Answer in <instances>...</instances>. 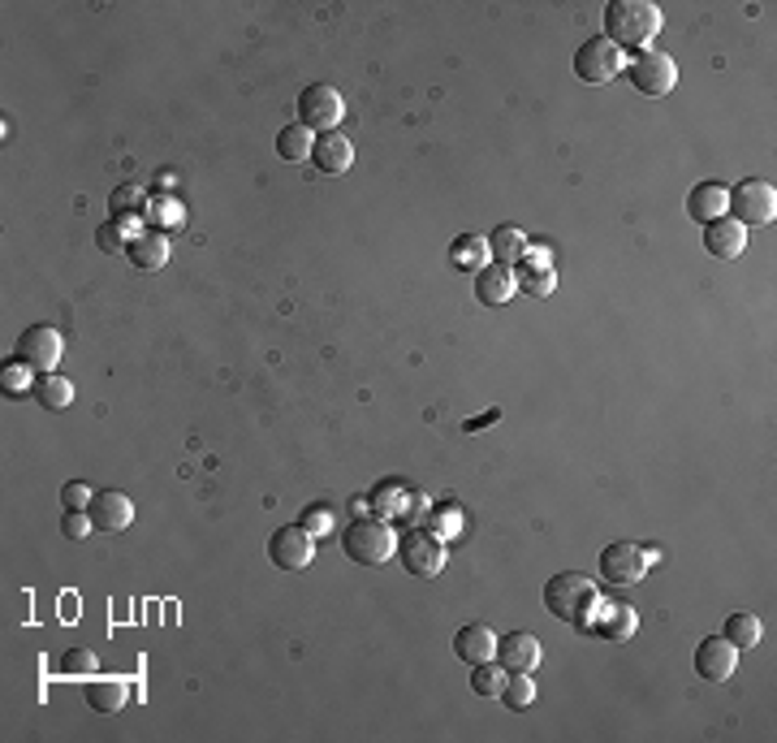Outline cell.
Wrapping results in <instances>:
<instances>
[{"mask_svg": "<svg viewBox=\"0 0 777 743\" xmlns=\"http://www.w3.org/2000/svg\"><path fill=\"white\" fill-rule=\"evenodd\" d=\"M96 243H100V251H112V255H117V251H125V247H130V239H121V234H117V221H109V226H100V239H96Z\"/></svg>", "mask_w": 777, "mask_h": 743, "instance_id": "obj_36", "label": "cell"}, {"mask_svg": "<svg viewBox=\"0 0 777 743\" xmlns=\"http://www.w3.org/2000/svg\"><path fill=\"white\" fill-rule=\"evenodd\" d=\"M312 165H316L320 173H345V169L354 165V143H350L341 130L320 134L316 147H312Z\"/></svg>", "mask_w": 777, "mask_h": 743, "instance_id": "obj_21", "label": "cell"}, {"mask_svg": "<svg viewBox=\"0 0 777 743\" xmlns=\"http://www.w3.org/2000/svg\"><path fill=\"white\" fill-rule=\"evenodd\" d=\"M648 549H640V545H631V540H618V545H605L600 549V580L605 584H640L644 580V571H648Z\"/></svg>", "mask_w": 777, "mask_h": 743, "instance_id": "obj_10", "label": "cell"}, {"mask_svg": "<svg viewBox=\"0 0 777 743\" xmlns=\"http://www.w3.org/2000/svg\"><path fill=\"white\" fill-rule=\"evenodd\" d=\"M726 217L739 221L743 230H761V226H774L777 217V191L774 182H761V178H748L730 191V204H726Z\"/></svg>", "mask_w": 777, "mask_h": 743, "instance_id": "obj_4", "label": "cell"}, {"mask_svg": "<svg viewBox=\"0 0 777 743\" xmlns=\"http://www.w3.org/2000/svg\"><path fill=\"white\" fill-rule=\"evenodd\" d=\"M497 631L493 626H484V622H471V626H458V635H453V653H458V661H466V666H479V661H493L497 657Z\"/></svg>", "mask_w": 777, "mask_h": 743, "instance_id": "obj_16", "label": "cell"}, {"mask_svg": "<svg viewBox=\"0 0 777 743\" xmlns=\"http://www.w3.org/2000/svg\"><path fill=\"white\" fill-rule=\"evenodd\" d=\"M312 147H316V134H312L307 125H286V130L277 134V151H281V160H290V165L312 160Z\"/></svg>", "mask_w": 777, "mask_h": 743, "instance_id": "obj_27", "label": "cell"}, {"mask_svg": "<svg viewBox=\"0 0 777 743\" xmlns=\"http://www.w3.org/2000/svg\"><path fill=\"white\" fill-rule=\"evenodd\" d=\"M398 558H402V567H406L411 580H437L445 571V540L420 527V532H411V536L398 540Z\"/></svg>", "mask_w": 777, "mask_h": 743, "instance_id": "obj_7", "label": "cell"}, {"mask_svg": "<svg viewBox=\"0 0 777 743\" xmlns=\"http://www.w3.org/2000/svg\"><path fill=\"white\" fill-rule=\"evenodd\" d=\"M329 523H333V514H329L325 506H312V510L303 514V523H299V527H307L312 536H325V532H329Z\"/></svg>", "mask_w": 777, "mask_h": 743, "instance_id": "obj_35", "label": "cell"}, {"mask_svg": "<svg viewBox=\"0 0 777 743\" xmlns=\"http://www.w3.org/2000/svg\"><path fill=\"white\" fill-rule=\"evenodd\" d=\"M506 679H510V670H506L501 661H497V666H493V661H479L475 674H471V692H475V696H501V692H506Z\"/></svg>", "mask_w": 777, "mask_h": 743, "instance_id": "obj_29", "label": "cell"}, {"mask_svg": "<svg viewBox=\"0 0 777 743\" xmlns=\"http://www.w3.org/2000/svg\"><path fill=\"white\" fill-rule=\"evenodd\" d=\"M661 31V9L653 0H609L605 9V39L618 48H648Z\"/></svg>", "mask_w": 777, "mask_h": 743, "instance_id": "obj_1", "label": "cell"}, {"mask_svg": "<svg viewBox=\"0 0 777 743\" xmlns=\"http://www.w3.org/2000/svg\"><path fill=\"white\" fill-rule=\"evenodd\" d=\"M541 640L536 635H527V631H510V635H501L497 640V661L510 670V674H532L536 666H541Z\"/></svg>", "mask_w": 777, "mask_h": 743, "instance_id": "obj_14", "label": "cell"}, {"mask_svg": "<svg viewBox=\"0 0 777 743\" xmlns=\"http://www.w3.org/2000/svg\"><path fill=\"white\" fill-rule=\"evenodd\" d=\"M734 666H739V648H734L726 635L700 640V648H695V674H700L704 683H730V679H734Z\"/></svg>", "mask_w": 777, "mask_h": 743, "instance_id": "obj_13", "label": "cell"}, {"mask_svg": "<svg viewBox=\"0 0 777 743\" xmlns=\"http://www.w3.org/2000/svg\"><path fill=\"white\" fill-rule=\"evenodd\" d=\"M635 626H640V619H635L631 606H622V601H596V610L587 614V622L579 631H587L596 640H609V644H622V640L635 635Z\"/></svg>", "mask_w": 777, "mask_h": 743, "instance_id": "obj_12", "label": "cell"}, {"mask_svg": "<svg viewBox=\"0 0 777 743\" xmlns=\"http://www.w3.org/2000/svg\"><path fill=\"white\" fill-rule=\"evenodd\" d=\"M83 696H87V705H92L96 714H117V709L130 701V687H125L121 679H109V674H92V679L83 683Z\"/></svg>", "mask_w": 777, "mask_h": 743, "instance_id": "obj_22", "label": "cell"}, {"mask_svg": "<svg viewBox=\"0 0 777 743\" xmlns=\"http://www.w3.org/2000/svg\"><path fill=\"white\" fill-rule=\"evenodd\" d=\"M268 558L281 567V571H307L312 558H316V536L307 527H277L272 540H268Z\"/></svg>", "mask_w": 777, "mask_h": 743, "instance_id": "obj_11", "label": "cell"}, {"mask_svg": "<svg viewBox=\"0 0 777 743\" xmlns=\"http://www.w3.org/2000/svg\"><path fill=\"white\" fill-rule=\"evenodd\" d=\"M726 204H730V191L726 186H717V182H704V186H695L691 191V199H687V212H691V221H717V217H726Z\"/></svg>", "mask_w": 777, "mask_h": 743, "instance_id": "obj_23", "label": "cell"}, {"mask_svg": "<svg viewBox=\"0 0 777 743\" xmlns=\"http://www.w3.org/2000/svg\"><path fill=\"white\" fill-rule=\"evenodd\" d=\"M627 74H631V87H635L640 96H653V100H661V96H669V92L678 87V65H673V57H669V52H653V48L635 52V57L627 61Z\"/></svg>", "mask_w": 777, "mask_h": 743, "instance_id": "obj_5", "label": "cell"}, {"mask_svg": "<svg viewBox=\"0 0 777 743\" xmlns=\"http://www.w3.org/2000/svg\"><path fill=\"white\" fill-rule=\"evenodd\" d=\"M488 247H493V264L514 268V264L527 255V234H523L519 226H497L493 239H488Z\"/></svg>", "mask_w": 777, "mask_h": 743, "instance_id": "obj_25", "label": "cell"}, {"mask_svg": "<svg viewBox=\"0 0 777 743\" xmlns=\"http://www.w3.org/2000/svg\"><path fill=\"white\" fill-rule=\"evenodd\" d=\"M345 118V100H341V92L329 87V83H312L303 96H299V125H307L312 134L320 130V134H329L337 130Z\"/></svg>", "mask_w": 777, "mask_h": 743, "instance_id": "obj_8", "label": "cell"}, {"mask_svg": "<svg viewBox=\"0 0 777 743\" xmlns=\"http://www.w3.org/2000/svg\"><path fill=\"white\" fill-rule=\"evenodd\" d=\"M112 212H117V217L147 212V195H143L138 186H117V191H112Z\"/></svg>", "mask_w": 777, "mask_h": 743, "instance_id": "obj_32", "label": "cell"}, {"mask_svg": "<svg viewBox=\"0 0 777 743\" xmlns=\"http://www.w3.org/2000/svg\"><path fill=\"white\" fill-rule=\"evenodd\" d=\"M61 674H70V679H92V674H100V661H96L92 648H74V653L61 657Z\"/></svg>", "mask_w": 777, "mask_h": 743, "instance_id": "obj_31", "label": "cell"}, {"mask_svg": "<svg viewBox=\"0 0 777 743\" xmlns=\"http://www.w3.org/2000/svg\"><path fill=\"white\" fill-rule=\"evenodd\" d=\"M761 635H765V626H761L756 614H730V619H726V640H730L739 653H743V648H756Z\"/></svg>", "mask_w": 777, "mask_h": 743, "instance_id": "obj_28", "label": "cell"}, {"mask_svg": "<svg viewBox=\"0 0 777 743\" xmlns=\"http://www.w3.org/2000/svg\"><path fill=\"white\" fill-rule=\"evenodd\" d=\"M35 402L48 406V411H65V406L74 402V380H70V376H57V372L35 376Z\"/></svg>", "mask_w": 777, "mask_h": 743, "instance_id": "obj_26", "label": "cell"}, {"mask_svg": "<svg viewBox=\"0 0 777 743\" xmlns=\"http://www.w3.org/2000/svg\"><path fill=\"white\" fill-rule=\"evenodd\" d=\"M22 368V364H17ZM17 368H4V393H22V372Z\"/></svg>", "mask_w": 777, "mask_h": 743, "instance_id": "obj_37", "label": "cell"}, {"mask_svg": "<svg viewBox=\"0 0 777 743\" xmlns=\"http://www.w3.org/2000/svg\"><path fill=\"white\" fill-rule=\"evenodd\" d=\"M61 532H65L70 540H83V536L92 532V514H87V510H65V514H61Z\"/></svg>", "mask_w": 777, "mask_h": 743, "instance_id": "obj_33", "label": "cell"}, {"mask_svg": "<svg viewBox=\"0 0 777 743\" xmlns=\"http://www.w3.org/2000/svg\"><path fill=\"white\" fill-rule=\"evenodd\" d=\"M130 264L138 268V272H160L165 264H169V239H165V230H138L134 239H130Z\"/></svg>", "mask_w": 777, "mask_h": 743, "instance_id": "obj_20", "label": "cell"}, {"mask_svg": "<svg viewBox=\"0 0 777 743\" xmlns=\"http://www.w3.org/2000/svg\"><path fill=\"white\" fill-rule=\"evenodd\" d=\"M449 264H453L458 272H479V268L493 264V247H488L484 234H462V239L449 247Z\"/></svg>", "mask_w": 777, "mask_h": 743, "instance_id": "obj_24", "label": "cell"}, {"mask_svg": "<svg viewBox=\"0 0 777 743\" xmlns=\"http://www.w3.org/2000/svg\"><path fill=\"white\" fill-rule=\"evenodd\" d=\"M341 549L350 562L359 567H385L393 553H398V536L389 523H376V519H354L345 532H341Z\"/></svg>", "mask_w": 777, "mask_h": 743, "instance_id": "obj_3", "label": "cell"}, {"mask_svg": "<svg viewBox=\"0 0 777 743\" xmlns=\"http://www.w3.org/2000/svg\"><path fill=\"white\" fill-rule=\"evenodd\" d=\"M87 514H92V527L96 532H125L130 523H134V501L125 494H117V489H105V494L92 497V506H87Z\"/></svg>", "mask_w": 777, "mask_h": 743, "instance_id": "obj_15", "label": "cell"}, {"mask_svg": "<svg viewBox=\"0 0 777 743\" xmlns=\"http://www.w3.org/2000/svg\"><path fill=\"white\" fill-rule=\"evenodd\" d=\"M17 364L31 372V376H48L61 364V333L48 329V325H31L22 338H17Z\"/></svg>", "mask_w": 777, "mask_h": 743, "instance_id": "obj_9", "label": "cell"}, {"mask_svg": "<svg viewBox=\"0 0 777 743\" xmlns=\"http://www.w3.org/2000/svg\"><path fill=\"white\" fill-rule=\"evenodd\" d=\"M627 70V52L618 48V44H609L605 35H592L579 52H574V74L583 78V83H609V78H618Z\"/></svg>", "mask_w": 777, "mask_h": 743, "instance_id": "obj_6", "label": "cell"}, {"mask_svg": "<svg viewBox=\"0 0 777 743\" xmlns=\"http://www.w3.org/2000/svg\"><path fill=\"white\" fill-rule=\"evenodd\" d=\"M92 489H87V485H78V480H70V485H65V489H61V506H65V510H87V506H92Z\"/></svg>", "mask_w": 777, "mask_h": 743, "instance_id": "obj_34", "label": "cell"}, {"mask_svg": "<svg viewBox=\"0 0 777 743\" xmlns=\"http://www.w3.org/2000/svg\"><path fill=\"white\" fill-rule=\"evenodd\" d=\"M514 285L527 294V299H549L557 290V268L545 259V255H536V259H519L514 264Z\"/></svg>", "mask_w": 777, "mask_h": 743, "instance_id": "obj_19", "label": "cell"}, {"mask_svg": "<svg viewBox=\"0 0 777 743\" xmlns=\"http://www.w3.org/2000/svg\"><path fill=\"white\" fill-rule=\"evenodd\" d=\"M501 701H506V709H514V714L532 709V701H536V683H532V674H510Z\"/></svg>", "mask_w": 777, "mask_h": 743, "instance_id": "obj_30", "label": "cell"}, {"mask_svg": "<svg viewBox=\"0 0 777 743\" xmlns=\"http://www.w3.org/2000/svg\"><path fill=\"white\" fill-rule=\"evenodd\" d=\"M596 601H600L596 580H587V575H579V571H561V575H554V580L545 584V610H549L554 619L570 622V626H583L587 614L596 610Z\"/></svg>", "mask_w": 777, "mask_h": 743, "instance_id": "obj_2", "label": "cell"}, {"mask_svg": "<svg viewBox=\"0 0 777 743\" xmlns=\"http://www.w3.org/2000/svg\"><path fill=\"white\" fill-rule=\"evenodd\" d=\"M514 294H519V285H514V268H506V264H488V268L475 272V299H479L484 307H506Z\"/></svg>", "mask_w": 777, "mask_h": 743, "instance_id": "obj_18", "label": "cell"}, {"mask_svg": "<svg viewBox=\"0 0 777 743\" xmlns=\"http://www.w3.org/2000/svg\"><path fill=\"white\" fill-rule=\"evenodd\" d=\"M704 251L713 259H739L748 251V230L739 221H730V217H717V221L704 226Z\"/></svg>", "mask_w": 777, "mask_h": 743, "instance_id": "obj_17", "label": "cell"}]
</instances>
